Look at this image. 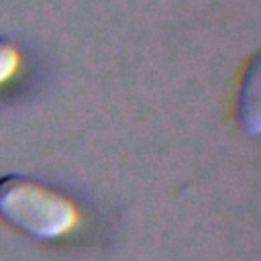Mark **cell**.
<instances>
[{
	"label": "cell",
	"instance_id": "cell-1",
	"mask_svg": "<svg viewBox=\"0 0 261 261\" xmlns=\"http://www.w3.org/2000/svg\"><path fill=\"white\" fill-rule=\"evenodd\" d=\"M0 220L27 237L51 241L77 224V208L61 190L37 177L4 173L0 175Z\"/></svg>",
	"mask_w": 261,
	"mask_h": 261
},
{
	"label": "cell",
	"instance_id": "cell-2",
	"mask_svg": "<svg viewBox=\"0 0 261 261\" xmlns=\"http://www.w3.org/2000/svg\"><path fill=\"white\" fill-rule=\"evenodd\" d=\"M239 124L245 133L257 135L259 133V59L257 55L251 59V63L245 69L241 92H239Z\"/></svg>",
	"mask_w": 261,
	"mask_h": 261
},
{
	"label": "cell",
	"instance_id": "cell-3",
	"mask_svg": "<svg viewBox=\"0 0 261 261\" xmlns=\"http://www.w3.org/2000/svg\"><path fill=\"white\" fill-rule=\"evenodd\" d=\"M18 61H20L18 47L10 39L0 37V84H4L14 75V71L18 69Z\"/></svg>",
	"mask_w": 261,
	"mask_h": 261
}]
</instances>
